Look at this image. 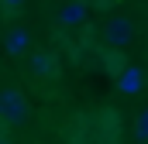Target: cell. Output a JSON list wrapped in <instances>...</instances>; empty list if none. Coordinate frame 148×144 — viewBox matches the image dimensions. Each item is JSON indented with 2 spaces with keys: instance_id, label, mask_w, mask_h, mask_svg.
<instances>
[{
  "instance_id": "cell-1",
  "label": "cell",
  "mask_w": 148,
  "mask_h": 144,
  "mask_svg": "<svg viewBox=\"0 0 148 144\" xmlns=\"http://www.w3.org/2000/svg\"><path fill=\"white\" fill-rule=\"evenodd\" d=\"M0 120L3 124H24L28 120V103L17 89H0Z\"/></svg>"
},
{
  "instance_id": "cell-2",
  "label": "cell",
  "mask_w": 148,
  "mask_h": 144,
  "mask_svg": "<svg viewBox=\"0 0 148 144\" xmlns=\"http://www.w3.org/2000/svg\"><path fill=\"white\" fill-rule=\"evenodd\" d=\"M103 38H107V45H114V48H124L134 38V28H131L127 17H114V21H107V28H103Z\"/></svg>"
},
{
  "instance_id": "cell-3",
  "label": "cell",
  "mask_w": 148,
  "mask_h": 144,
  "mask_svg": "<svg viewBox=\"0 0 148 144\" xmlns=\"http://www.w3.org/2000/svg\"><path fill=\"white\" fill-rule=\"evenodd\" d=\"M59 21H62V24H83V21H86V3H79V0L66 3L62 14H59Z\"/></svg>"
},
{
  "instance_id": "cell-4",
  "label": "cell",
  "mask_w": 148,
  "mask_h": 144,
  "mask_svg": "<svg viewBox=\"0 0 148 144\" xmlns=\"http://www.w3.org/2000/svg\"><path fill=\"white\" fill-rule=\"evenodd\" d=\"M28 41H31V38H28L24 28H14V31L7 35V52H10V55H21V52L28 48Z\"/></svg>"
},
{
  "instance_id": "cell-5",
  "label": "cell",
  "mask_w": 148,
  "mask_h": 144,
  "mask_svg": "<svg viewBox=\"0 0 148 144\" xmlns=\"http://www.w3.org/2000/svg\"><path fill=\"white\" fill-rule=\"evenodd\" d=\"M31 69H35V75H55V58L48 52H38L31 58Z\"/></svg>"
},
{
  "instance_id": "cell-6",
  "label": "cell",
  "mask_w": 148,
  "mask_h": 144,
  "mask_svg": "<svg viewBox=\"0 0 148 144\" xmlns=\"http://www.w3.org/2000/svg\"><path fill=\"white\" fill-rule=\"evenodd\" d=\"M138 89H141V72L131 65V69L121 75V93H138Z\"/></svg>"
},
{
  "instance_id": "cell-7",
  "label": "cell",
  "mask_w": 148,
  "mask_h": 144,
  "mask_svg": "<svg viewBox=\"0 0 148 144\" xmlns=\"http://www.w3.org/2000/svg\"><path fill=\"white\" fill-rule=\"evenodd\" d=\"M134 134H138L141 141H148V110L141 113V117H138V127H134Z\"/></svg>"
},
{
  "instance_id": "cell-8",
  "label": "cell",
  "mask_w": 148,
  "mask_h": 144,
  "mask_svg": "<svg viewBox=\"0 0 148 144\" xmlns=\"http://www.w3.org/2000/svg\"><path fill=\"white\" fill-rule=\"evenodd\" d=\"M0 3H3V7H21L24 0H0Z\"/></svg>"
}]
</instances>
